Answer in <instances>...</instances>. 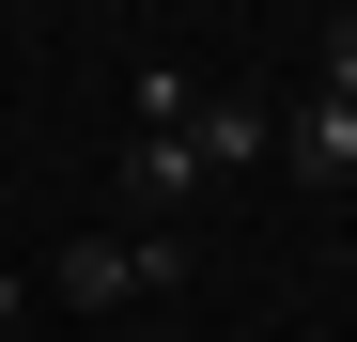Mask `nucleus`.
I'll use <instances>...</instances> for the list:
<instances>
[{"label": "nucleus", "instance_id": "1", "mask_svg": "<svg viewBox=\"0 0 357 342\" xmlns=\"http://www.w3.org/2000/svg\"><path fill=\"white\" fill-rule=\"evenodd\" d=\"M47 280H63V311H140V296L187 280V234H171V218H140V234H78Z\"/></svg>", "mask_w": 357, "mask_h": 342}, {"label": "nucleus", "instance_id": "2", "mask_svg": "<svg viewBox=\"0 0 357 342\" xmlns=\"http://www.w3.org/2000/svg\"><path fill=\"white\" fill-rule=\"evenodd\" d=\"M264 140H280L264 94H218V78L187 94V156H202V171H264Z\"/></svg>", "mask_w": 357, "mask_h": 342}, {"label": "nucleus", "instance_id": "3", "mask_svg": "<svg viewBox=\"0 0 357 342\" xmlns=\"http://www.w3.org/2000/svg\"><path fill=\"white\" fill-rule=\"evenodd\" d=\"M264 156H295V171H311V187H357V109H342V94H295Z\"/></svg>", "mask_w": 357, "mask_h": 342}, {"label": "nucleus", "instance_id": "4", "mask_svg": "<svg viewBox=\"0 0 357 342\" xmlns=\"http://www.w3.org/2000/svg\"><path fill=\"white\" fill-rule=\"evenodd\" d=\"M311 94H342V109H357V0H342V16H326V47H311Z\"/></svg>", "mask_w": 357, "mask_h": 342}, {"label": "nucleus", "instance_id": "5", "mask_svg": "<svg viewBox=\"0 0 357 342\" xmlns=\"http://www.w3.org/2000/svg\"><path fill=\"white\" fill-rule=\"evenodd\" d=\"M16 311H31V280H16V265H0V327H16Z\"/></svg>", "mask_w": 357, "mask_h": 342}, {"label": "nucleus", "instance_id": "6", "mask_svg": "<svg viewBox=\"0 0 357 342\" xmlns=\"http://www.w3.org/2000/svg\"><path fill=\"white\" fill-rule=\"evenodd\" d=\"M140 342H171V327H140Z\"/></svg>", "mask_w": 357, "mask_h": 342}]
</instances>
